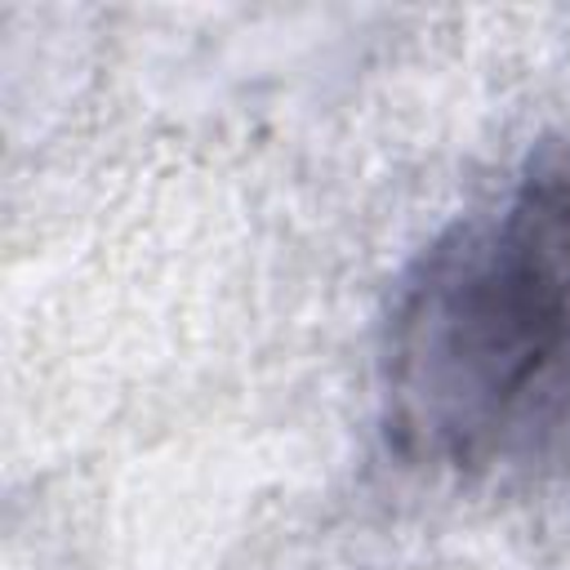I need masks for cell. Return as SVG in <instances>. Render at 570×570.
Here are the masks:
<instances>
[{"mask_svg":"<svg viewBox=\"0 0 570 570\" xmlns=\"http://www.w3.org/2000/svg\"><path fill=\"white\" fill-rule=\"evenodd\" d=\"M379 396L392 445L499 472L570 432V147L459 214L396 285Z\"/></svg>","mask_w":570,"mask_h":570,"instance_id":"obj_1","label":"cell"}]
</instances>
